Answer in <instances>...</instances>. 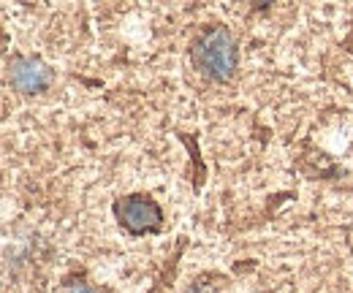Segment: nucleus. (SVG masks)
Here are the masks:
<instances>
[{"label": "nucleus", "mask_w": 353, "mask_h": 293, "mask_svg": "<svg viewBox=\"0 0 353 293\" xmlns=\"http://www.w3.org/2000/svg\"><path fill=\"white\" fill-rule=\"evenodd\" d=\"M190 60L204 77L228 82L236 71V41L221 25L207 28L190 46Z\"/></svg>", "instance_id": "1"}, {"label": "nucleus", "mask_w": 353, "mask_h": 293, "mask_svg": "<svg viewBox=\"0 0 353 293\" xmlns=\"http://www.w3.org/2000/svg\"><path fill=\"white\" fill-rule=\"evenodd\" d=\"M114 217L128 234L139 236V234H152V231L161 228L163 210L155 199H150L144 193H133V196L114 201Z\"/></svg>", "instance_id": "2"}, {"label": "nucleus", "mask_w": 353, "mask_h": 293, "mask_svg": "<svg viewBox=\"0 0 353 293\" xmlns=\"http://www.w3.org/2000/svg\"><path fill=\"white\" fill-rule=\"evenodd\" d=\"M11 84H14V90L28 92V95L44 92L52 84V71L39 57H17L11 63Z\"/></svg>", "instance_id": "3"}, {"label": "nucleus", "mask_w": 353, "mask_h": 293, "mask_svg": "<svg viewBox=\"0 0 353 293\" xmlns=\"http://www.w3.org/2000/svg\"><path fill=\"white\" fill-rule=\"evenodd\" d=\"M57 293H101L95 285H90L85 280H68L65 285H60V291Z\"/></svg>", "instance_id": "4"}]
</instances>
